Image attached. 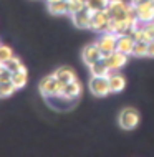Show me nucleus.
I'll return each mask as SVG.
<instances>
[{"label":"nucleus","instance_id":"11","mask_svg":"<svg viewBox=\"0 0 154 157\" xmlns=\"http://www.w3.org/2000/svg\"><path fill=\"white\" fill-rule=\"evenodd\" d=\"M80 94H81V84L78 83V79H75V81L63 84L60 98H63V99H75V98H78Z\"/></svg>","mask_w":154,"mask_h":157},{"label":"nucleus","instance_id":"27","mask_svg":"<svg viewBox=\"0 0 154 157\" xmlns=\"http://www.w3.org/2000/svg\"><path fill=\"white\" fill-rule=\"evenodd\" d=\"M48 2H57V0H46V3H48Z\"/></svg>","mask_w":154,"mask_h":157},{"label":"nucleus","instance_id":"7","mask_svg":"<svg viewBox=\"0 0 154 157\" xmlns=\"http://www.w3.org/2000/svg\"><path fill=\"white\" fill-rule=\"evenodd\" d=\"M91 17H93V12L88 7H83L81 10L71 13V22H73L76 28L86 30V28H89V23H91Z\"/></svg>","mask_w":154,"mask_h":157},{"label":"nucleus","instance_id":"9","mask_svg":"<svg viewBox=\"0 0 154 157\" xmlns=\"http://www.w3.org/2000/svg\"><path fill=\"white\" fill-rule=\"evenodd\" d=\"M81 58H83V61L89 66V65H93L95 61H98L100 58H103V55L100 52V48H98V45L91 43V45H86L83 48V52H81Z\"/></svg>","mask_w":154,"mask_h":157},{"label":"nucleus","instance_id":"23","mask_svg":"<svg viewBox=\"0 0 154 157\" xmlns=\"http://www.w3.org/2000/svg\"><path fill=\"white\" fill-rule=\"evenodd\" d=\"M12 56H14V52H12L10 46L0 45V63H5L7 60H10Z\"/></svg>","mask_w":154,"mask_h":157},{"label":"nucleus","instance_id":"15","mask_svg":"<svg viewBox=\"0 0 154 157\" xmlns=\"http://www.w3.org/2000/svg\"><path fill=\"white\" fill-rule=\"evenodd\" d=\"M48 12L51 15H66L68 10V0H57V2H48Z\"/></svg>","mask_w":154,"mask_h":157},{"label":"nucleus","instance_id":"25","mask_svg":"<svg viewBox=\"0 0 154 157\" xmlns=\"http://www.w3.org/2000/svg\"><path fill=\"white\" fill-rule=\"evenodd\" d=\"M148 56L149 58H154V40H151L148 43Z\"/></svg>","mask_w":154,"mask_h":157},{"label":"nucleus","instance_id":"16","mask_svg":"<svg viewBox=\"0 0 154 157\" xmlns=\"http://www.w3.org/2000/svg\"><path fill=\"white\" fill-rule=\"evenodd\" d=\"M108 79H109L111 93H119V91L124 90V86H126V79L123 78V75H119V73L108 75Z\"/></svg>","mask_w":154,"mask_h":157},{"label":"nucleus","instance_id":"12","mask_svg":"<svg viewBox=\"0 0 154 157\" xmlns=\"http://www.w3.org/2000/svg\"><path fill=\"white\" fill-rule=\"evenodd\" d=\"M136 40L132 35H128V33H123V35H118V41H116V50L121 53L131 55L132 53V46H134Z\"/></svg>","mask_w":154,"mask_h":157},{"label":"nucleus","instance_id":"4","mask_svg":"<svg viewBox=\"0 0 154 157\" xmlns=\"http://www.w3.org/2000/svg\"><path fill=\"white\" fill-rule=\"evenodd\" d=\"M89 91L98 98L108 96L111 93L108 76H91V79H89Z\"/></svg>","mask_w":154,"mask_h":157},{"label":"nucleus","instance_id":"18","mask_svg":"<svg viewBox=\"0 0 154 157\" xmlns=\"http://www.w3.org/2000/svg\"><path fill=\"white\" fill-rule=\"evenodd\" d=\"M17 91L15 84L12 83V79H8V81H0V98H8L12 96L14 93Z\"/></svg>","mask_w":154,"mask_h":157},{"label":"nucleus","instance_id":"20","mask_svg":"<svg viewBox=\"0 0 154 157\" xmlns=\"http://www.w3.org/2000/svg\"><path fill=\"white\" fill-rule=\"evenodd\" d=\"M132 56H148V43L146 41L136 40L134 46H132Z\"/></svg>","mask_w":154,"mask_h":157},{"label":"nucleus","instance_id":"28","mask_svg":"<svg viewBox=\"0 0 154 157\" xmlns=\"http://www.w3.org/2000/svg\"><path fill=\"white\" fill-rule=\"evenodd\" d=\"M85 2H88V0H85Z\"/></svg>","mask_w":154,"mask_h":157},{"label":"nucleus","instance_id":"6","mask_svg":"<svg viewBox=\"0 0 154 157\" xmlns=\"http://www.w3.org/2000/svg\"><path fill=\"white\" fill-rule=\"evenodd\" d=\"M109 20H111V17H109V13H108V10L93 12L91 23H89V30L98 32V33H105V32H108Z\"/></svg>","mask_w":154,"mask_h":157},{"label":"nucleus","instance_id":"17","mask_svg":"<svg viewBox=\"0 0 154 157\" xmlns=\"http://www.w3.org/2000/svg\"><path fill=\"white\" fill-rule=\"evenodd\" d=\"M27 81H28L27 68H25V70H20V71H15V73H12V83L15 84L17 90H22L25 84H27Z\"/></svg>","mask_w":154,"mask_h":157},{"label":"nucleus","instance_id":"2","mask_svg":"<svg viewBox=\"0 0 154 157\" xmlns=\"http://www.w3.org/2000/svg\"><path fill=\"white\" fill-rule=\"evenodd\" d=\"M61 88H63V84L58 81L55 75L45 76V78L40 81V84H38V90H40V93H41V94H43L45 98L60 96V93H61Z\"/></svg>","mask_w":154,"mask_h":157},{"label":"nucleus","instance_id":"29","mask_svg":"<svg viewBox=\"0 0 154 157\" xmlns=\"http://www.w3.org/2000/svg\"><path fill=\"white\" fill-rule=\"evenodd\" d=\"M0 45H2V43H0Z\"/></svg>","mask_w":154,"mask_h":157},{"label":"nucleus","instance_id":"14","mask_svg":"<svg viewBox=\"0 0 154 157\" xmlns=\"http://www.w3.org/2000/svg\"><path fill=\"white\" fill-rule=\"evenodd\" d=\"M55 76H57V79L61 84H66V83H70V81H75L76 79V75H75V71L71 70V68H68V66H61V68H58L57 71L53 73Z\"/></svg>","mask_w":154,"mask_h":157},{"label":"nucleus","instance_id":"3","mask_svg":"<svg viewBox=\"0 0 154 157\" xmlns=\"http://www.w3.org/2000/svg\"><path fill=\"white\" fill-rule=\"evenodd\" d=\"M139 121H141V116H139L138 109H134V108H124L118 116L119 126L124 131H132L139 124Z\"/></svg>","mask_w":154,"mask_h":157},{"label":"nucleus","instance_id":"8","mask_svg":"<svg viewBox=\"0 0 154 157\" xmlns=\"http://www.w3.org/2000/svg\"><path fill=\"white\" fill-rule=\"evenodd\" d=\"M128 56L129 55H126V53H121V52H113L111 55H108V56H105L106 58V63H108V66H109V70L111 71H116L119 70V68H123L128 63Z\"/></svg>","mask_w":154,"mask_h":157},{"label":"nucleus","instance_id":"19","mask_svg":"<svg viewBox=\"0 0 154 157\" xmlns=\"http://www.w3.org/2000/svg\"><path fill=\"white\" fill-rule=\"evenodd\" d=\"M109 5V0H88L86 7L91 12H100V10H106Z\"/></svg>","mask_w":154,"mask_h":157},{"label":"nucleus","instance_id":"22","mask_svg":"<svg viewBox=\"0 0 154 157\" xmlns=\"http://www.w3.org/2000/svg\"><path fill=\"white\" fill-rule=\"evenodd\" d=\"M83 7H86V2H85V0H68V10H70V15L81 10Z\"/></svg>","mask_w":154,"mask_h":157},{"label":"nucleus","instance_id":"10","mask_svg":"<svg viewBox=\"0 0 154 157\" xmlns=\"http://www.w3.org/2000/svg\"><path fill=\"white\" fill-rule=\"evenodd\" d=\"M136 12V18L139 20V23H148V22H154V2L146 3L134 8Z\"/></svg>","mask_w":154,"mask_h":157},{"label":"nucleus","instance_id":"26","mask_svg":"<svg viewBox=\"0 0 154 157\" xmlns=\"http://www.w3.org/2000/svg\"><path fill=\"white\" fill-rule=\"evenodd\" d=\"M7 71V68H5V65H3V63H0V76H2L3 73H5Z\"/></svg>","mask_w":154,"mask_h":157},{"label":"nucleus","instance_id":"13","mask_svg":"<svg viewBox=\"0 0 154 157\" xmlns=\"http://www.w3.org/2000/svg\"><path fill=\"white\" fill-rule=\"evenodd\" d=\"M89 71H91V76H108L109 75V66L106 63V58L103 56L98 61H95L93 65H89Z\"/></svg>","mask_w":154,"mask_h":157},{"label":"nucleus","instance_id":"1","mask_svg":"<svg viewBox=\"0 0 154 157\" xmlns=\"http://www.w3.org/2000/svg\"><path fill=\"white\" fill-rule=\"evenodd\" d=\"M106 10H108L111 18L114 20H128V18H134L136 17L134 7L131 3L123 2V0H109V5Z\"/></svg>","mask_w":154,"mask_h":157},{"label":"nucleus","instance_id":"21","mask_svg":"<svg viewBox=\"0 0 154 157\" xmlns=\"http://www.w3.org/2000/svg\"><path fill=\"white\" fill-rule=\"evenodd\" d=\"M3 65H5V68H7L8 71H12V73H15V71H20V70H25V66L22 65V61H20L17 56H12L10 60H7L5 63H3Z\"/></svg>","mask_w":154,"mask_h":157},{"label":"nucleus","instance_id":"5","mask_svg":"<svg viewBox=\"0 0 154 157\" xmlns=\"http://www.w3.org/2000/svg\"><path fill=\"white\" fill-rule=\"evenodd\" d=\"M116 41H118V35L105 32V33H101L100 38H98L96 45H98V48H100L103 56H108V55H111L113 52H116Z\"/></svg>","mask_w":154,"mask_h":157},{"label":"nucleus","instance_id":"24","mask_svg":"<svg viewBox=\"0 0 154 157\" xmlns=\"http://www.w3.org/2000/svg\"><path fill=\"white\" fill-rule=\"evenodd\" d=\"M151 2H154V0H131L129 3H131V5H132V7L136 8V7H141V5H146V3H151Z\"/></svg>","mask_w":154,"mask_h":157}]
</instances>
